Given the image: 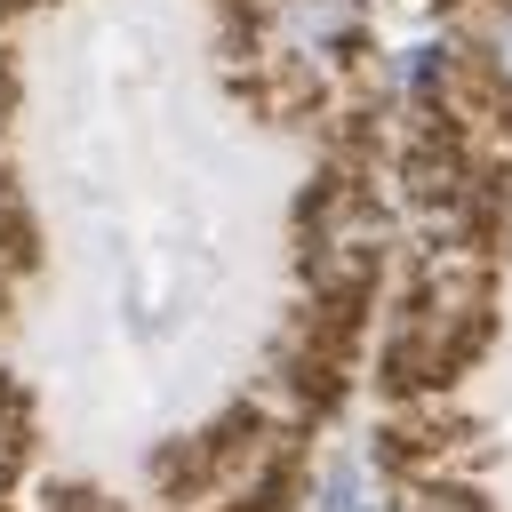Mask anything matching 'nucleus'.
Segmentation results:
<instances>
[{"label":"nucleus","mask_w":512,"mask_h":512,"mask_svg":"<svg viewBox=\"0 0 512 512\" xmlns=\"http://www.w3.org/2000/svg\"><path fill=\"white\" fill-rule=\"evenodd\" d=\"M408 512H480V504L456 496V488H424V496H408Z\"/></svg>","instance_id":"obj_1"},{"label":"nucleus","mask_w":512,"mask_h":512,"mask_svg":"<svg viewBox=\"0 0 512 512\" xmlns=\"http://www.w3.org/2000/svg\"><path fill=\"white\" fill-rule=\"evenodd\" d=\"M488 56H496V80L512 88V8H504V24H496V40H488Z\"/></svg>","instance_id":"obj_2"},{"label":"nucleus","mask_w":512,"mask_h":512,"mask_svg":"<svg viewBox=\"0 0 512 512\" xmlns=\"http://www.w3.org/2000/svg\"><path fill=\"white\" fill-rule=\"evenodd\" d=\"M0 112H8V64H0Z\"/></svg>","instance_id":"obj_3"}]
</instances>
